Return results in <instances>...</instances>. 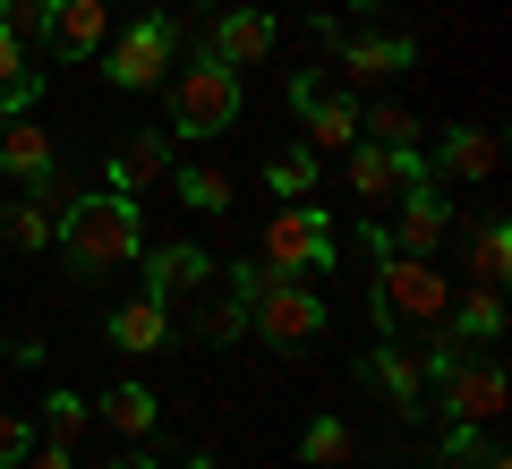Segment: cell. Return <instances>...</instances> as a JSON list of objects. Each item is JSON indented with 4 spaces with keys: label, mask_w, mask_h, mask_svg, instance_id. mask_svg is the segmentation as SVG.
<instances>
[{
    "label": "cell",
    "mask_w": 512,
    "mask_h": 469,
    "mask_svg": "<svg viewBox=\"0 0 512 469\" xmlns=\"http://www.w3.org/2000/svg\"><path fill=\"white\" fill-rule=\"evenodd\" d=\"M52 248L69 256L77 282H111V273H128L137 256H146V205L120 197V188H77Z\"/></svg>",
    "instance_id": "cell-1"
},
{
    "label": "cell",
    "mask_w": 512,
    "mask_h": 469,
    "mask_svg": "<svg viewBox=\"0 0 512 469\" xmlns=\"http://www.w3.org/2000/svg\"><path fill=\"white\" fill-rule=\"evenodd\" d=\"M367 307H376V333H384V342H410V350H419L427 333L444 325L453 282L436 273V256H402V248H384V256H376V290H367Z\"/></svg>",
    "instance_id": "cell-2"
},
{
    "label": "cell",
    "mask_w": 512,
    "mask_h": 469,
    "mask_svg": "<svg viewBox=\"0 0 512 469\" xmlns=\"http://www.w3.org/2000/svg\"><path fill=\"white\" fill-rule=\"evenodd\" d=\"M231 290L248 299V325H256V342H274V350H308V342H325V290L308 282V273H274V265H239L231 273Z\"/></svg>",
    "instance_id": "cell-3"
},
{
    "label": "cell",
    "mask_w": 512,
    "mask_h": 469,
    "mask_svg": "<svg viewBox=\"0 0 512 469\" xmlns=\"http://www.w3.org/2000/svg\"><path fill=\"white\" fill-rule=\"evenodd\" d=\"M239 103H248V94H239V69L214 60V52L171 77V128H180V137H222V128L239 120Z\"/></svg>",
    "instance_id": "cell-4"
},
{
    "label": "cell",
    "mask_w": 512,
    "mask_h": 469,
    "mask_svg": "<svg viewBox=\"0 0 512 469\" xmlns=\"http://www.w3.org/2000/svg\"><path fill=\"white\" fill-rule=\"evenodd\" d=\"M333 248H342V239H333L325 205H308V197L282 205V214L256 231V256H265L274 273H333Z\"/></svg>",
    "instance_id": "cell-5"
},
{
    "label": "cell",
    "mask_w": 512,
    "mask_h": 469,
    "mask_svg": "<svg viewBox=\"0 0 512 469\" xmlns=\"http://www.w3.org/2000/svg\"><path fill=\"white\" fill-rule=\"evenodd\" d=\"M171 60H180V18H171V9H146L120 43H103V77H111V86H128V94L163 86Z\"/></svg>",
    "instance_id": "cell-6"
},
{
    "label": "cell",
    "mask_w": 512,
    "mask_h": 469,
    "mask_svg": "<svg viewBox=\"0 0 512 469\" xmlns=\"http://www.w3.org/2000/svg\"><path fill=\"white\" fill-rule=\"evenodd\" d=\"M410 180H427L419 145H376V137H359V145H350V197H359L367 214H384V205L402 197Z\"/></svg>",
    "instance_id": "cell-7"
},
{
    "label": "cell",
    "mask_w": 512,
    "mask_h": 469,
    "mask_svg": "<svg viewBox=\"0 0 512 469\" xmlns=\"http://www.w3.org/2000/svg\"><path fill=\"white\" fill-rule=\"evenodd\" d=\"M384 239L402 256H436L444 239H453V197H444L436 180H410L402 197H393V222H384Z\"/></svg>",
    "instance_id": "cell-8"
},
{
    "label": "cell",
    "mask_w": 512,
    "mask_h": 469,
    "mask_svg": "<svg viewBox=\"0 0 512 469\" xmlns=\"http://www.w3.org/2000/svg\"><path fill=\"white\" fill-rule=\"evenodd\" d=\"M137 265H146V299H163V307H197L205 299V282H214V256L197 248V239H163V248H154L146 239V256H137Z\"/></svg>",
    "instance_id": "cell-9"
},
{
    "label": "cell",
    "mask_w": 512,
    "mask_h": 469,
    "mask_svg": "<svg viewBox=\"0 0 512 469\" xmlns=\"http://www.w3.org/2000/svg\"><path fill=\"white\" fill-rule=\"evenodd\" d=\"M291 111L308 120V137H316V145H342V154L359 145V103H350V94H333L325 77L299 69V77H291Z\"/></svg>",
    "instance_id": "cell-10"
},
{
    "label": "cell",
    "mask_w": 512,
    "mask_h": 469,
    "mask_svg": "<svg viewBox=\"0 0 512 469\" xmlns=\"http://www.w3.org/2000/svg\"><path fill=\"white\" fill-rule=\"evenodd\" d=\"M154 180H171V137H163V128H128V137L111 145V163H103V188L146 197Z\"/></svg>",
    "instance_id": "cell-11"
},
{
    "label": "cell",
    "mask_w": 512,
    "mask_h": 469,
    "mask_svg": "<svg viewBox=\"0 0 512 469\" xmlns=\"http://www.w3.org/2000/svg\"><path fill=\"white\" fill-rule=\"evenodd\" d=\"M103 43H111V0H52V26H43L52 60H94Z\"/></svg>",
    "instance_id": "cell-12"
},
{
    "label": "cell",
    "mask_w": 512,
    "mask_h": 469,
    "mask_svg": "<svg viewBox=\"0 0 512 469\" xmlns=\"http://www.w3.org/2000/svg\"><path fill=\"white\" fill-rule=\"evenodd\" d=\"M495 163H504V137H495V128H453V137L436 145L427 180H436V188H461V180H487Z\"/></svg>",
    "instance_id": "cell-13"
},
{
    "label": "cell",
    "mask_w": 512,
    "mask_h": 469,
    "mask_svg": "<svg viewBox=\"0 0 512 469\" xmlns=\"http://www.w3.org/2000/svg\"><path fill=\"white\" fill-rule=\"evenodd\" d=\"M367 384L410 418V410H419V393H427V359L410 342H376V350H367Z\"/></svg>",
    "instance_id": "cell-14"
},
{
    "label": "cell",
    "mask_w": 512,
    "mask_h": 469,
    "mask_svg": "<svg viewBox=\"0 0 512 469\" xmlns=\"http://www.w3.org/2000/svg\"><path fill=\"white\" fill-rule=\"evenodd\" d=\"M333 52H342V69L359 77V86H384V77H402L410 60H419V43L410 35H342Z\"/></svg>",
    "instance_id": "cell-15"
},
{
    "label": "cell",
    "mask_w": 512,
    "mask_h": 469,
    "mask_svg": "<svg viewBox=\"0 0 512 469\" xmlns=\"http://www.w3.org/2000/svg\"><path fill=\"white\" fill-rule=\"evenodd\" d=\"M103 333H111L120 350H137V359H146V350H171V307L137 290V299H120V307H111V325H103Z\"/></svg>",
    "instance_id": "cell-16"
},
{
    "label": "cell",
    "mask_w": 512,
    "mask_h": 469,
    "mask_svg": "<svg viewBox=\"0 0 512 469\" xmlns=\"http://www.w3.org/2000/svg\"><path fill=\"white\" fill-rule=\"evenodd\" d=\"M265 52H274V18H265V9H222V18H214V60L256 69Z\"/></svg>",
    "instance_id": "cell-17"
},
{
    "label": "cell",
    "mask_w": 512,
    "mask_h": 469,
    "mask_svg": "<svg viewBox=\"0 0 512 469\" xmlns=\"http://www.w3.org/2000/svg\"><path fill=\"white\" fill-rule=\"evenodd\" d=\"M52 163H60V154H52V128H43V120L18 111V120L0 128V171H9V180H35V171H52Z\"/></svg>",
    "instance_id": "cell-18"
},
{
    "label": "cell",
    "mask_w": 512,
    "mask_h": 469,
    "mask_svg": "<svg viewBox=\"0 0 512 469\" xmlns=\"http://www.w3.org/2000/svg\"><path fill=\"white\" fill-rule=\"evenodd\" d=\"M444 316H453L461 342H504V282H470Z\"/></svg>",
    "instance_id": "cell-19"
},
{
    "label": "cell",
    "mask_w": 512,
    "mask_h": 469,
    "mask_svg": "<svg viewBox=\"0 0 512 469\" xmlns=\"http://www.w3.org/2000/svg\"><path fill=\"white\" fill-rule=\"evenodd\" d=\"M94 418H111V435H128V444H146L154 418H163V401H154L146 384H111V393L94 401Z\"/></svg>",
    "instance_id": "cell-20"
},
{
    "label": "cell",
    "mask_w": 512,
    "mask_h": 469,
    "mask_svg": "<svg viewBox=\"0 0 512 469\" xmlns=\"http://www.w3.org/2000/svg\"><path fill=\"white\" fill-rule=\"evenodd\" d=\"M26 43L18 35H0V120H18V111H35V94H43V69H26Z\"/></svg>",
    "instance_id": "cell-21"
},
{
    "label": "cell",
    "mask_w": 512,
    "mask_h": 469,
    "mask_svg": "<svg viewBox=\"0 0 512 469\" xmlns=\"http://www.w3.org/2000/svg\"><path fill=\"white\" fill-rule=\"evenodd\" d=\"M0 239H9V248H52L60 239V205H43L35 188H26V197L0 214Z\"/></svg>",
    "instance_id": "cell-22"
},
{
    "label": "cell",
    "mask_w": 512,
    "mask_h": 469,
    "mask_svg": "<svg viewBox=\"0 0 512 469\" xmlns=\"http://www.w3.org/2000/svg\"><path fill=\"white\" fill-rule=\"evenodd\" d=\"M504 273H512V222L487 214L470 231V282H504Z\"/></svg>",
    "instance_id": "cell-23"
},
{
    "label": "cell",
    "mask_w": 512,
    "mask_h": 469,
    "mask_svg": "<svg viewBox=\"0 0 512 469\" xmlns=\"http://www.w3.org/2000/svg\"><path fill=\"white\" fill-rule=\"evenodd\" d=\"M350 452H359V435H350L342 418H308V435H299V461L308 469H342Z\"/></svg>",
    "instance_id": "cell-24"
},
{
    "label": "cell",
    "mask_w": 512,
    "mask_h": 469,
    "mask_svg": "<svg viewBox=\"0 0 512 469\" xmlns=\"http://www.w3.org/2000/svg\"><path fill=\"white\" fill-rule=\"evenodd\" d=\"M171 188H180V205H197V214H231V197H239V188L222 180V171H205V163L171 171Z\"/></svg>",
    "instance_id": "cell-25"
},
{
    "label": "cell",
    "mask_w": 512,
    "mask_h": 469,
    "mask_svg": "<svg viewBox=\"0 0 512 469\" xmlns=\"http://www.w3.org/2000/svg\"><path fill=\"white\" fill-rule=\"evenodd\" d=\"M265 180H274V197H308L316 188V145H291V154H274V163H265Z\"/></svg>",
    "instance_id": "cell-26"
},
{
    "label": "cell",
    "mask_w": 512,
    "mask_h": 469,
    "mask_svg": "<svg viewBox=\"0 0 512 469\" xmlns=\"http://www.w3.org/2000/svg\"><path fill=\"white\" fill-rule=\"evenodd\" d=\"M239 333H248V299H239V290L197 307V342H239Z\"/></svg>",
    "instance_id": "cell-27"
},
{
    "label": "cell",
    "mask_w": 512,
    "mask_h": 469,
    "mask_svg": "<svg viewBox=\"0 0 512 469\" xmlns=\"http://www.w3.org/2000/svg\"><path fill=\"white\" fill-rule=\"evenodd\" d=\"M43 26H52V0H0V35H18L26 52H43Z\"/></svg>",
    "instance_id": "cell-28"
},
{
    "label": "cell",
    "mask_w": 512,
    "mask_h": 469,
    "mask_svg": "<svg viewBox=\"0 0 512 469\" xmlns=\"http://www.w3.org/2000/svg\"><path fill=\"white\" fill-rule=\"evenodd\" d=\"M359 137H376V145H419V120H410L402 103H376V111H359Z\"/></svg>",
    "instance_id": "cell-29"
},
{
    "label": "cell",
    "mask_w": 512,
    "mask_h": 469,
    "mask_svg": "<svg viewBox=\"0 0 512 469\" xmlns=\"http://www.w3.org/2000/svg\"><path fill=\"white\" fill-rule=\"evenodd\" d=\"M86 418H94V401H77V393H52V401H43V427H52V444H77V435H86Z\"/></svg>",
    "instance_id": "cell-30"
},
{
    "label": "cell",
    "mask_w": 512,
    "mask_h": 469,
    "mask_svg": "<svg viewBox=\"0 0 512 469\" xmlns=\"http://www.w3.org/2000/svg\"><path fill=\"white\" fill-rule=\"evenodd\" d=\"M26 452H35V418H18V410H0V469H18Z\"/></svg>",
    "instance_id": "cell-31"
},
{
    "label": "cell",
    "mask_w": 512,
    "mask_h": 469,
    "mask_svg": "<svg viewBox=\"0 0 512 469\" xmlns=\"http://www.w3.org/2000/svg\"><path fill=\"white\" fill-rule=\"evenodd\" d=\"M478 452H487V435H478V427H461V418H453V427H444V469H470Z\"/></svg>",
    "instance_id": "cell-32"
},
{
    "label": "cell",
    "mask_w": 512,
    "mask_h": 469,
    "mask_svg": "<svg viewBox=\"0 0 512 469\" xmlns=\"http://www.w3.org/2000/svg\"><path fill=\"white\" fill-rule=\"evenodd\" d=\"M18 469H77V461H69V444H35Z\"/></svg>",
    "instance_id": "cell-33"
},
{
    "label": "cell",
    "mask_w": 512,
    "mask_h": 469,
    "mask_svg": "<svg viewBox=\"0 0 512 469\" xmlns=\"http://www.w3.org/2000/svg\"><path fill=\"white\" fill-rule=\"evenodd\" d=\"M470 469H512V461H504V452H495V444H487V452H478V461H470Z\"/></svg>",
    "instance_id": "cell-34"
},
{
    "label": "cell",
    "mask_w": 512,
    "mask_h": 469,
    "mask_svg": "<svg viewBox=\"0 0 512 469\" xmlns=\"http://www.w3.org/2000/svg\"><path fill=\"white\" fill-rule=\"evenodd\" d=\"M111 469H163V461H146V452H128V461H111Z\"/></svg>",
    "instance_id": "cell-35"
},
{
    "label": "cell",
    "mask_w": 512,
    "mask_h": 469,
    "mask_svg": "<svg viewBox=\"0 0 512 469\" xmlns=\"http://www.w3.org/2000/svg\"><path fill=\"white\" fill-rule=\"evenodd\" d=\"M350 9H359V18H376V9H393V0H350Z\"/></svg>",
    "instance_id": "cell-36"
},
{
    "label": "cell",
    "mask_w": 512,
    "mask_h": 469,
    "mask_svg": "<svg viewBox=\"0 0 512 469\" xmlns=\"http://www.w3.org/2000/svg\"><path fill=\"white\" fill-rule=\"evenodd\" d=\"M188 469H222V461H188Z\"/></svg>",
    "instance_id": "cell-37"
},
{
    "label": "cell",
    "mask_w": 512,
    "mask_h": 469,
    "mask_svg": "<svg viewBox=\"0 0 512 469\" xmlns=\"http://www.w3.org/2000/svg\"><path fill=\"white\" fill-rule=\"evenodd\" d=\"M0 367H9V350H0Z\"/></svg>",
    "instance_id": "cell-38"
}]
</instances>
